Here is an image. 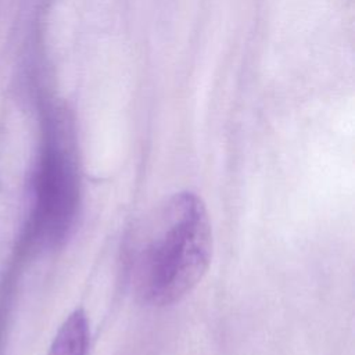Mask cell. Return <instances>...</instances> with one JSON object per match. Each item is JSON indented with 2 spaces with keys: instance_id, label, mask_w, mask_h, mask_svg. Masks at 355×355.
I'll use <instances>...</instances> for the list:
<instances>
[{
  "instance_id": "7a4b0ae2",
  "label": "cell",
  "mask_w": 355,
  "mask_h": 355,
  "mask_svg": "<svg viewBox=\"0 0 355 355\" xmlns=\"http://www.w3.org/2000/svg\"><path fill=\"white\" fill-rule=\"evenodd\" d=\"M80 179L72 139L62 126L50 125L32 176L29 236L42 247L61 244L75 223Z\"/></svg>"
},
{
  "instance_id": "6da1fadb",
  "label": "cell",
  "mask_w": 355,
  "mask_h": 355,
  "mask_svg": "<svg viewBox=\"0 0 355 355\" xmlns=\"http://www.w3.org/2000/svg\"><path fill=\"white\" fill-rule=\"evenodd\" d=\"M211 257L212 229L205 204L193 191L175 193L139 236L132 261L135 290L150 305H171L201 282Z\"/></svg>"
},
{
  "instance_id": "3957f363",
  "label": "cell",
  "mask_w": 355,
  "mask_h": 355,
  "mask_svg": "<svg viewBox=\"0 0 355 355\" xmlns=\"http://www.w3.org/2000/svg\"><path fill=\"white\" fill-rule=\"evenodd\" d=\"M87 344V316L82 308H76L57 330L47 355H86Z\"/></svg>"
}]
</instances>
